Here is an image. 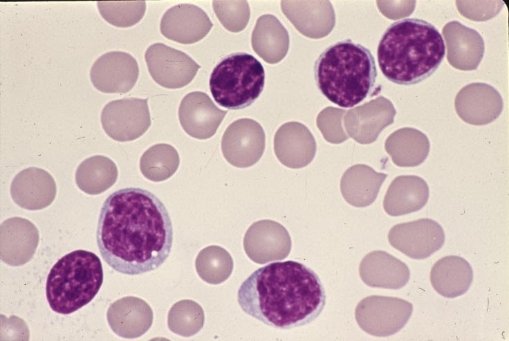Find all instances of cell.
Masks as SVG:
<instances>
[{
    "mask_svg": "<svg viewBox=\"0 0 509 341\" xmlns=\"http://www.w3.org/2000/svg\"><path fill=\"white\" fill-rule=\"evenodd\" d=\"M99 251L114 270L140 275L160 267L173 243V228L163 203L139 187L116 190L104 201L96 232Z\"/></svg>",
    "mask_w": 509,
    "mask_h": 341,
    "instance_id": "cell-1",
    "label": "cell"
},
{
    "mask_svg": "<svg viewBox=\"0 0 509 341\" xmlns=\"http://www.w3.org/2000/svg\"><path fill=\"white\" fill-rule=\"evenodd\" d=\"M326 297L318 275L306 265L291 260L258 268L237 293L244 313L279 329L313 322L324 309Z\"/></svg>",
    "mask_w": 509,
    "mask_h": 341,
    "instance_id": "cell-2",
    "label": "cell"
},
{
    "mask_svg": "<svg viewBox=\"0 0 509 341\" xmlns=\"http://www.w3.org/2000/svg\"><path fill=\"white\" fill-rule=\"evenodd\" d=\"M445 53L444 41L437 28L416 18L391 24L377 51L378 65L385 77L400 85L415 84L432 75Z\"/></svg>",
    "mask_w": 509,
    "mask_h": 341,
    "instance_id": "cell-3",
    "label": "cell"
},
{
    "mask_svg": "<svg viewBox=\"0 0 509 341\" xmlns=\"http://www.w3.org/2000/svg\"><path fill=\"white\" fill-rule=\"evenodd\" d=\"M314 76L322 93L344 108L361 102L371 92L377 77L375 59L369 49L351 39L337 42L315 62Z\"/></svg>",
    "mask_w": 509,
    "mask_h": 341,
    "instance_id": "cell-4",
    "label": "cell"
},
{
    "mask_svg": "<svg viewBox=\"0 0 509 341\" xmlns=\"http://www.w3.org/2000/svg\"><path fill=\"white\" fill-rule=\"evenodd\" d=\"M103 282L100 258L93 252L77 250L59 259L46 279V294L51 309L68 315L89 304Z\"/></svg>",
    "mask_w": 509,
    "mask_h": 341,
    "instance_id": "cell-5",
    "label": "cell"
},
{
    "mask_svg": "<svg viewBox=\"0 0 509 341\" xmlns=\"http://www.w3.org/2000/svg\"><path fill=\"white\" fill-rule=\"evenodd\" d=\"M265 72L252 55L236 53L223 58L210 78L215 102L228 109H241L252 104L263 91Z\"/></svg>",
    "mask_w": 509,
    "mask_h": 341,
    "instance_id": "cell-6",
    "label": "cell"
},
{
    "mask_svg": "<svg viewBox=\"0 0 509 341\" xmlns=\"http://www.w3.org/2000/svg\"><path fill=\"white\" fill-rule=\"evenodd\" d=\"M412 312V304L405 299L370 295L358 304L355 317L358 326L368 334L387 337L399 331Z\"/></svg>",
    "mask_w": 509,
    "mask_h": 341,
    "instance_id": "cell-7",
    "label": "cell"
},
{
    "mask_svg": "<svg viewBox=\"0 0 509 341\" xmlns=\"http://www.w3.org/2000/svg\"><path fill=\"white\" fill-rule=\"evenodd\" d=\"M148 99L125 98L108 102L101 113L105 133L113 140L127 142L143 135L151 125Z\"/></svg>",
    "mask_w": 509,
    "mask_h": 341,
    "instance_id": "cell-8",
    "label": "cell"
},
{
    "mask_svg": "<svg viewBox=\"0 0 509 341\" xmlns=\"http://www.w3.org/2000/svg\"><path fill=\"white\" fill-rule=\"evenodd\" d=\"M145 58L153 80L167 89H179L189 84L201 68L186 53L162 43L149 46Z\"/></svg>",
    "mask_w": 509,
    "mask_h": 341,
    "instance_id": "cell-9",
    "label": "cell"
},
{
    "mask_svg": "<svg viewBox=\"0 0 509 341\" xmlns=\"http://www.w3.org/2000/svg\"><path fill=\"white\" fill-rule=\"evenodd\" d=\"M445 236L436 221L423 218L398 223L388 233L391 246L414 259H424L441 249Z\"/></svg>",
    "mask_w": 509,
    "mask_h": 341,
    "instance_id": "cell-10",
    "label": "cell"
},
{
    "mask_svg": "<svg viewBox=\"0 0 509 341\" xmlns=\"http://www.w3.org/2000/svg\"><path fill=\"white\" fill-rule=\"evenodd\" d=\"M266 136L259 123L250 118L230 124L221 139L224 158L232 165L246 168L254 165L265 149Z\"/></svg>",
    "mask_w": 509,
    "mask_h": 341,
    "instance_id": "cell-11",
    "label": "cell"
},
{
    "mask_svg": "<svg viewBox=\"0 0 509 341\" xmlns=\"http://www.w3.org/2000/svg\"><path fill=\"white\" fill-rule=\"evenodd\" d=\"M139 75L136 59L122 51H111L93 64L90 77L93 86L106 93H125L135 86Z\"/></svg>",
    "mask_w": 509,
    "mask_h": 341,
    "instance_id": "cell-12",
    "label": "cell"
},
{
    "mask_svg": "<svg viewBox=\"0 0 509 341\" xmlns=\"http://www.w3.org/2000/svg\"><path fill=\"white\" fill-rule=\"evenodd\" d=\"M247 256L257 264L286 258L291 250V239L281 224L272 220H260L247 230L243 239Z\"/></svg>",
    "mask_w": 509,
    "mask_h": 341,
    "instance_id": "cell-13",
    "label": "cell"
},
{
    "mask_svg": "<svg viewBox=\"0 0 509 341\" xmlns=\"http://www.w3.org/2000/svg\"><path fill=\"white\" fill-rule=\"evenodd\" d=\"M396 111L383 96L346 111L344 125L349 135L360 144H371L380 133L394 122Z\"/></svg>",
    "mask_w": 509,
    "mask_h": 341,
    "instance_id": "cell-14",
    "label": "cell"
},
{
    "mask_svg": "<svg viewBox=\"0 0 509 341\" xmlns=\"http://www.w3.org/2000/svg\"><path fill=\"white\" fill-rule=\"evenodd\" d=\"M456 113L464 122L485 125L501 114L503 102L499 92L490 84L474 82L463 86L454 101Z\"/></svg>",
    "mask_w": 509,
    "mask_h": 341,
    "instance_id": "cell-15",
    "label": "cell"
},
{
    "mask_svg": "<svg viewBox=\"0 0 509 341\" xmlns=\"http://www.w3.org/2000/svg\"><path fill=\"white\" fill-rule=\"evenodd\" d=\"M227 113L218 108L205 93L194 91L183 98L178 118L188 135L205 140L215 134Z\"/></svg>",
    "mask_w": 509,
    "mask_h": 341,
    "instance_id": "cell-16",
    "label": "cell"
},
{
    "mask_svg": "<svg viewBox=\"0 0 509 341\" xmlns=\"http://www.w3.org/2000/svg\"><path fill=\"white\" fill-rule=\"evenodd\" d=\"M213 26L207 15L192 4L172 7L163 15L160 29L166 38L183 44L201 41Z\"/></svg>",
    "mask_w": 509,
    "mask_h": 341,
    "instance_id": "cell-17",
    "label": "cell"
},
{
    "mask_svg": "<svg viewBox=\"0 0 509 341\" xmlns=\"http://www.w3.org/2000/svg\"><path fill=\"white\" fill-rule=\"evenodd\" d=\"M39 241V231L31 221L9 218L0 226V258L9 266H22L33 258Z\"/></svg>",
    "mask_w": 509,
    "mask_h": 341,
    "instance_id": "cell-18",
    "label": "cell"
},
{
    "mask_svg": "<svg viewBox=\"0 0 509 341\" xmlns=\"http://www.w3.org/2000/svg\"><path fill=\"white\" fill-rule=\"evenodd\" d=\"M283 13L303 35L320 39L335 26L334 9L329 1H281Z\"/></svg>",
    "mask_w": 509,
    "mask_h": 341,
    "instance_id": "cell-19",
    "label": "cell"
},
{
    "mask_svg": "<svg viewBox=\"0 0 509 341\" xmlns=\"http://www.w3.org/2000/svg\"><path fill=\"white\" fill-rule=\"evenodd\" d=\"M442 33L446 44L448 63L461 71L476 70L485 52V43L481 35L476 30L458 21L447 23Z\"/></svg>",
    "mask_w": 509,
    "mask_h": 341,
    "instance_id": "cell-20",
    "label": "cell"
},
{
    "mask_svg": "<svg viewBox=\"0 0 509 341\" xmlns=\"http://www.w3.org/2000/svg\"><path fill=\"white\" fill-rule=\"evenodd\" d=\"M10 195L20 208L38 210L49 206L55 200L56 183L46 170L31 167L20 171L10 185Z\"/></svg>",
    "mask_w": 509,
    "mask_h": 341,
    "instance_id": "cell-21",
    "label": "cell"
},
{
    "mask_svg": "<svg viewBox=\"0 0 509 341\" xmlns=\"http://www.w3.org/2000/svg\"><path fill=\"white\" fill-rule=\"evenodd\" d=\"M274 151L284 165L299 169L308 165L316 152L315 140L309 129L298 122L282 125L274 138Z\"/></svg>",
    "mask_w": 509,
    "mask_h": 341,
    "instance_id": "cell-22",
    "label": "cell"
},
{
    "mask_svg": "<svg viewBox=\"0 0 509 341\" xmlns=\"http://www.w3.org/2000/svg\"><path fill=\"white\" fill-rule=\"evenodd\" d=\"M107 318L110 328L116 335L132 339L142 336L150 329L154 314L145 300L127 296L109 306Z\"/></svg>",
    "mask_w": 509,
    "mask_h": 341,
    "instance_id": "cell-23",
    "label": "cell"
},
{
    "mask_svg": "<svg viewBox=\"0 0 509 341\" xmlns=\"http://www.w3.org/2000/svg\"><path fill=\"white\" fill-rule=\"evenodd\" d=\"M359 273L362 282L372 288L399 289L410 278L406 264L384 250H374L365 255Z\"/></svg>",
    "mask_w": 509,
    "mask_h": 341,
    "instance_id": "cell-24",
    "label": "cell"
},
{
    "mask_svg": "<svg viewBox=\"0 0 509 341\" xmlns=\"http://www.w3.org/2000/svg\"><path fill=\"white\" fill-rule=\"evenodd\" d=\"M429 199V187L422 178L409 175L396 177L389 185L383 208L391 216H402L422 209Z\"/></svg>",
    "mask_w": 509,
    "mask_h": 341,
    "instance_id": "cell-25",
    "label": "cell"
},
{
    "mask_svg": "<svg viewBox=\"0 0 509 341\" xmlns=\"http://www.w3.org/2000/svg\"><path fill=\"white\" fill-rule=\"evenodd\" d=\"M473 280V270L469 262L456 255L438 259L430 271V282L434 290L447 298L463 295Z\"/></svg>",
    "mask_w": 509,
    "mask_h": 341,
    "instance_id": "cell-26",
    "label": "cell"
},
{
    "mask_svg": "<svg viewBox=\"0 0 509 341\" xmlns=\"http://www.w3.org/2000/svg\"><path fill=\"white\" fill-rule=\"evenodd\" d=\"M387 175L376 172L371 167L358 164L346 169L340 181V191L344 200L357 208L372 204Z\"/></svg>",
    "mask_w": 509,
    "mask_h": 341,
    "instance_id": "cell-27",
    "label": "cell"
},
{
    "mask_svg": "<svg viewBox=\"0 0 509 341\" xmlns=\"http://www.w3.org/2000/svg\"><path fill=\"white\" fill-rule=\"evenodd\" d=\"M254 51L265 62L277 64L286 55L289 35L279 20L272 15H263L256 22L251 38Z\"/></svg>",
    "mask_w": 509,
    "mask_h": 341,
    "instance_id": "cell-28",
    "label": "cell"
},
{
    "mask_svg": "<svg viewBox=\"0 0 509 341\" xmlns=\"http://www.w3.org/2000/svg\"><path fill=\"white\" fill-rule=\"evenodd\" d=\"M430 144L422 131L410 127L399 129L386 139L385 149L393 163L399 167H416L423 163Z\"/></svg>",
    "mask_w": 509,
    "mask_h": 341,
    "instance_id": "cell-29",
    "label": "cell"
},
{
    "mask_svg": "<svg viewBox=\"0 0 509 341\" xmlns=\"http://www.w3.org/2000/svg\"><path fill=\"white\" fill-rule=\"evenodd\" d=\"M118 176L115 163L107 156L96 155L82 161L75 172L77 187L90 195L100 194L115 184Z\"/></svg>",
    "mask_w": 509,
    "mask_h": 341,
    "instance_id": "cell-30",
    "label": "cell"
},
{
    "mask_svg": "<svg viewBox=\"0 0 509 341\" xmlns=\"http://www.w3.org/2000/svg\"><path fill=\"white\" fill-rule=\"evenodd\" d=\"M180 158L172 145L159 143L151 146L142 155L140 169L142 175L154 182L170 178L178 169Z\"/></svg>",
    "mask_w": 509,
    "mask_h": 341,
    "instance_id": "cell-31",
    "label": "cell"
},
{
    "mask_svg": "<svg viewBox=\"0 0 509 341\" xmlns=\"http://www.w3.org/2000/svg\"><path fill=\"white\" fill-rule=\"evenodd\" d=\"M195 267L198 276L210 284H219L231 275L234 261L230 254L219 246H210L198 254Z\"/></svg>",
    "mask_w": 509,
    "mask_h": 341,
    "instance_id": "cell-32",
    "label": "cell"
},
{
    "mask_svg": "<svg viewBox=\"0 0 509 341\" xmlns=\"http://www.w3.org/2000/svg\"><path fill=\"white\" fill-rule=\"evenodd\" d=\"M205 315L201 306L191 299H183L175 303L169 309L167 325L171 331L183 336L190 337L203 328Z\"/></svg>",
    "mask_w": 509,
    "mask_h": 341,
    "instance_id": "cell-33",
    "label": "cell"
},
{
    "mask_svg": "<svg viewBox=\"0 0 509 341\" xmlns=\"http://www.w3.org/2000/svg\"><path fill=\"white\" fill-rule=\"evenodd\" d=\"M102 17L116 27L127 28L138 23L146 11L145 1H104L97 2Z\"/></svg>",
    "mask_w": 509,
    "mask_h": 341,
    "instance_id": "cell-34",
    "label": "cell"
},
{
    "mask_svg": "<svg viewBox=\"0 0 509 341\" xmlns=\"http://www.w3.org/2000/svg\"><path fill=\"white\" fill-rule=\"evenodd\" d=\"M214 11L225 29L232 33L243 30L250 19V8L247 1H213Z\"/></svg>",
    "mask_w": 509,
    "mask_h": 341,
    "instance_id": "cell-35",
    "label": "cell"
},
{
    "mask_svg": "<svg viewBox=\"0 0 509 341\" xmlns=\"http://www.w3.org/2000/svg\"><path fill=\"white\" fill-rule=\"evenodd\" d=\"M345 113L344 109L328 107L318 114L317 125L327 142L340 144L349 138L342 126V118Z\"/></svg>",
    "mask_w": 509,
    "mask_h": 341,
    "instance_id": "cell-36",
    "label": "cell"
}]
</instances>
